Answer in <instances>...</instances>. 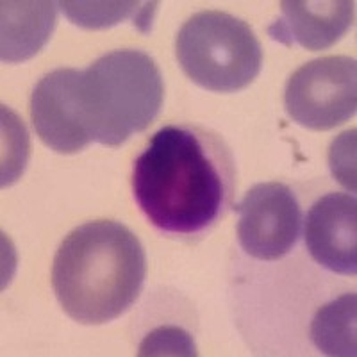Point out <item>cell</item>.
I'll return each mask as SVG.
<instances>
[{
	"label": "cell",
	"instance_id": "cell-7",
	"mask_svg": "<svg viewBox=\"0 0 357 357\" xmlns=\"http://www.w3.org/2000/svg\"><path fill=\"white\" fill-rule=\"evenodd\" d=\"M81 70L47 73L31 95V118L41 142L57 154H77L91 143L79 109Z\"/></svg>",
	"mask_w": 357,
	"mask_h": 357
},
{
	"label": "cell",
	"instance_id": "cell-14",
	"mask_svg": "<svg viewBox=\"0 0 357 357\" xmlns=\"http://www.w3.org/2000/svg\"><path fill=\"white\" fill-rule=\"evenodd\" d=\"M356 129L341 134L331 149V170L334 177L350 191H356Z\"/></svg>",
	"mask_w": 357,
	"mask_h": 357
},
{
	"label": "cell",
	"instance_id": "cell-5",
	"mask_svg": "<svg viewBox=\"0 0 357 357\" xmlns=\"http://www.w3.org/2000/svg\"><path fill=\"white\" fill-rule=\"evenodd\" d=\"M284 107L293 122L311 130L345 123L357 109V65L349 56H325L289 77Z\"/></svg>",
	"mask_w": 357,
	"mask_h": 357
},
{
	"label": "cell",
	"instance_id": "cell-10",
	"mask_svg": "<svg viewBox=\"0 0 357 357\" xmlns=\"http://www.w3.org/2000/svg\"><path fill=\"white\" fill-rule=\"evenodd\" d=\"M0 57L24 63L36 56L52 36L57 22L56 2H2Z\"/></svg>",
	"mask_w": 357,
	"mask_h": 357
},
{
	"label": "cell",
	"instance_id": "cell-4",
	"mask_svg": "<svg viewBox=\"0 0 357 357\" xmlns=\"http://www.w3.org/2000/svg\"><path fill=\"white\" fill-rule=\"evenodd\" d=\"M175 56L190 81L215 93L245 89L263 66V49L250 25L223 11H200L184 22Z\"/></svg>",
	"mask_w": 357,
	"mask_h": 357
},
{
	"label": "cell",
	"instance_id": "cell-8",
	"mask_svg": "<svg viewBox=\"0 0 357 357\" xmlns=\"http://www.w3.org/2000/svg\"><path fill=\"white\" fill-rule=\"evenodd\" d=\"M305 247L318 264L340 275L357 272V200L350 193H329L305 216Z\"/></svg>",
	"mask_w": 357,
	"mask_h": 357
},
{
	"label": "cell",
	"instance_id": "cell-3",
	"mask_svg": "<svg viewBox=\"0 0 357 357\" xmlns=\"http://www.w3.org/2000/svg\"><path fill=\"white\" fill-rule=\"evenodd\" d=\"M165 97L161 72L149 54L123 49L104 54L79 79V109L89 139L120 146L143 132Z\"/></svg>",
	"mask_w": 357,
	"mask_h": 357
},
{
	"label": "cell",
	"instance_id": "cell-13",
	"mask_svg": "<svg viewBox=\"0 0 357 357\" xmlns=\"http://www.w3.org/2000/svg\"><path fill=\"white\" fill-rule=\"evenodd\" d=\"M195 343L178 327H159L143 340L139 356H195Z\"/></svg>",
	"mask_w": 357,
	"mask_h": 357
},
{
	"label": "cell",
	"instance_id": "cell-11",
	"mask_svg": "<svg viewBox=\"0 0 357 357\" xmlns=\"http://www.w3.org/2000/svg\"><path fill=\"white\" fill-rule=\"evenodd\" d=\"M356 293L324 305L311 324V340L325 356H356Z\"/></svg>",
	"mask_w": 357,
	"mask_h": 357
},
{
	"label": "cell",
	"instance_id": "cell-1",
	"mask_svg": "<svg viewBox=\"0 0 357 357\" xmlns=\"http://www.w3.org/2000/svg\"><path fill=\"white\" fill-rule=\"evenodd\" d=\"M231 191V155L190 126L159 129L134 161V200L161 232L202 234L223 215Z\"/></svg>",
	"mask_w": 357,
	"mask_h": 357
},
{
	"label": "cell",
	"instance_id": "cell-12",
	"mask_svg": "<svg viewBox=\"0 0 357 357\" xmlns=\"http://www.w3.org/2000/svg\"><path fill=\"white\" fill-rule=\"evenodd\" d=\"M73 25L82 29H107L130 22L142 33H149L158 2H57Z\"/></svg>",
	"mask_w": 357,
	"mask_h": 357
},
{
	"label": "cell",
	"instance_id": "cell-9",
	"mask_svg": "<svg viewBox=\"0 0 357 357\" xmlns=\"http://www.w3.org/2000/svg\"><path fill=\"white\" fill-rule=\"evenodd\" d=\"M282 17L268 27L270 38L279 43H298L307 50L331 49L352 27L356 2L318 0V2H280Z\"/></svg>",
	"mask_w": 357,
	"mask_h": 357
},
{
	"label": "cell",
	"instance_id": "cell-2",
	"mask_svg": "<svg viewBox=\"0 0 357 357\" xmlns=\"http://www.w3.org/2000/svg\"><path fill=\"white\" fill-rule=\"evenodd\" d=\"M146 256L138 236L118 222L97 220L73 229L52 263V288L63 311L82 325L120 318L138 301Z\"/></svg>",
	"mask_w": 357,
	"mask_h": 357
},
{
	"label": "cell",
	"instance_id": "cell-6",
	"mask_svg": "<svg viewBox=\"0 0 357 357\" xmlns=\"http://www.w3.org/2000/svg\"><path fill=\"white\" fill-rule=\"evenodd\" d=\"M234 209L240 215L238 238L248 256L277 261L295 247L301 236L302 211L286 184H256Z\"/></svg>",
	"mask_w": 357,
	"mask_h": 357
}]
</instances>
